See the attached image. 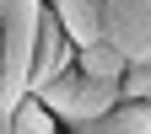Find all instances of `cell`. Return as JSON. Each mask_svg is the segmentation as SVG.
<instances>
[{"mask_svg": "<svg viewBox=\"0 0 151 134\" xmlns=\"http://www.w3.org/2000/svg\"><path fill=\"white\" fill-rule=\"evenodd\" d=\"M60 129V113H54L38 91H22L11 102V134H54Z\"/></svg>", "mask_w": 151, "mask_h": 134, "instance_id": "6", "label": "cell"}, {"mask_svg": "<svg viewBox=\"0 0 151 134\" xmlns=\"http://www.w3.org/2000/svg\"><path fill=\"white\" fill-rule=\"evenodd\" d=\"M0 134H11V107L0 102Z\"/></svg>", "mask_w": 151, "mask_h": 134, "instance_id": "8", "label": "cell"}, {"mask_svg": "<svg viewBox=\"0 0 151 134\" xmlns=\"http://www.w3.org/2000/svg\"><path fill=\"white\" fill-rule=\"evenodd\" d=\"M49 6L60 11V22H65L76 48L92 43V38H103V0H49Z\"/></svg>", "mask_w": 151, "mask_h": 134, "instance_id": "4", "label": "cell"}, {"mask_svg": "<svg viewBox=\"0 0 151 134\" xmlns=\"http://www.w3.org/2000/svg\"><path fill=\"white\" fill-rule=\"evenodd\" d=\"M38 97L60 113V129L92 134V123L119 102V81H97V75H86L81 65H70L65 75H54L49 86H38Z\"/></svg>", "mask_w": 151, "mask_h": 134, "instance_id": "1", "label": "cell"}, {"mask_svg": "<svg viewBox=\"0 0 151 134\" xmlns=\"http://www.w3.org/2000/svg\"><path fill=\"white\" fill-rule=\"evenodd\" d=\"M76 65V43H70V32L60 22V11L43 0V11H38V32H32V70H27V91L38 86H49L54 75H65Z\"/></svg>", "mask_w": 151, "mask_h": 134, "instance_id": "2", "label": "cell"}, {"mask_svg": "<svg viewBox=\"0 0 151 134\" xmlns=\"http://www.w3.org/2000/svg\"><path fill=\"white\" fill-rule=\"evenodd\" d=\"M76 65H81L86 75H97V81H119L124 65H129V54L113 43V38H92V43L76 48Z\"/></svg>", "mask_w": 151, "mask_h": 134, "instance_id": "5", "label": "cell"}, {"mask_svg": "<svg viewBox=\"0 0 151 134\" xmlns=\"http://www.w3.org/2000/svg\"><path fill=\"white\" fill-rule=\"evenodd\" d=\"M92 134H151V97H119L92 123Z\"/></svg>", "mask_w": 151, "mask_h": 134, "instance_id": "3", "label": "cell"}, {"mask_svg": "<svg viewBox=\"0 0 151 134\" xmlns=\"http://www.w3.org/2000/svg\"><path fill=\"white\" fill-rule=\"evenodd\" d=\"M119 97H151V54L124 65V75H119Z\"/></svg>", "mask_w": 151, "mask_h": 134, "instance_id": "7", "label": "cell"}]
</instances>
